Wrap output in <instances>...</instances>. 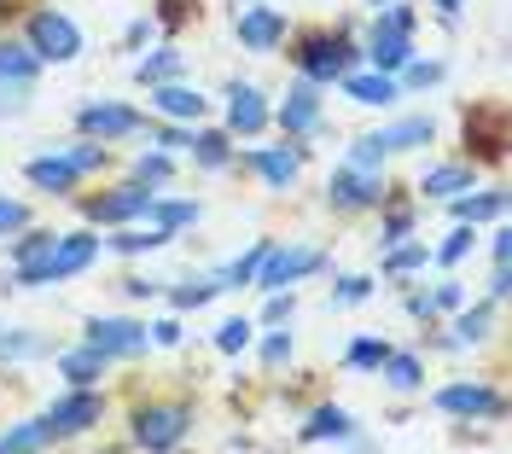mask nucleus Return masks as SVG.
Here are the masks:
<instances>
[{
  "instance_id": "7c9ffc66",
  "label": "nucleus",
  "mask_w": 512,
  "mask_h": 454,
  "mask_svg": "<svg viewBox=\"0 0 512 454\" xmlns=\"http://www.w3.org/2000/svg\"><path fill=\"white\" fill-rule=\"evenodd\" d=\"M431 268V245L425 239H402V245H390V251H379V274L390 280V286H408V280H419Z\"/></svg>"
},
{
  "instance_id": "9d476101",
  "label": "nucleus",
  "mask_w": 512,
  "mask_h": 454,
  "mask_svg": "<svg viewBox=\"0 0 512 454\" xmlns=\"http://www.w3.org/2000/svg\"><path fill=\"white\" fill-rule=\"evenodd\" d=\"M332 268V257L326 251H315V245H297V239H274L268 245V257H262V268H256L251 292H286V286H303L309 274H326Z\"/></svg>"
},
{
  "instance_id": "e433bc0d",
  "label": "nucleus",
  "mask_w": 512,
  "mask_h": 454,
  "mask_svg": "<svg viewBox=\"0 0 512 454\" xmlns=\"http://www.w3.org/2000/svg\"><path fill=\"white\" fill-rule=\"evenodd\" d=\"M163 297H169V315H198V309H210V303H216L222 292H216V280H210V274L198 268V274L175 280V286L163 280Z\"/></svg>"
},
{
  "instance_id": "dca6fc26",
  "label": "nucleus",
  "mask_w": 512,
  "mask_h": 454,
  "mask_svg": "<svg viewBox=\"0 0 512 454\" xmlns=\"http://www.w3.org/2000/svg\"><path fill=\"white\" fill-rule=\"evenodd\" d=\"M222 129L233 134V140H262V134L274 129L268 123V94L256 88V82H227L222 88Z\"/></svg>"
},
{
  "instance_id": "ddd939ff",
  "label": "nucleus",
  "mask_w": 512,
  "mask_h": 454,
  "mask_svg": "<svg viewBox=\"0 0 512 454\" xmlns=\"http://www.w3.org/2000/svg\"><path fill=\"white\" fill-rule=\"evenodd\" d=\"M303 163H309V146H303V140H280V146H245V152L233 158V169L256 175L268 193H291L297 175H303Z\"/></svg>"
},
{
  "instance_id": "37998d69",
  "label": "nucleus",
  "mask_w": 512,
  "mask_h": 454,
  "mask_svg": "<svg viewBox=\"0 0 512 454\" xmlns=\"http://www.w3.org/2000/svg\"><path fill=\"white\" fill-rule=\"evenodd\" d=\"M59 152L76 163V175H82V181H94V175H105V169H111V146H99V140H82V134H76L70 146H59Z\"/></svg>"
},
{
  "instance_id": "bb28decb",
  "label": "nucleus",
  "mask_w": 512,
  "mask_h": 454,
  "mask_svg": "<svg viewBox=\"0 0 512 454\" xmlns=\"http://www.w3.org/2000/svg\"><path fill=\"white\" fill-rule=\"evenodd\" d=\"M414 35H390V30H367V41H361V65L379 70V76H396V70L414 59Z\"/></svg>"
},
{
  "instance_id": "a878e982",
  "label": "nucleus",
  "mask_w": 512,
  "mask_h": 454,
  "mask_svg": "<svg viewBox=\"0 0 512 454\" xmlns=\"http://www.w3.org/2000/svg\"><path fill=\"white\" fill-rule=\"evenodd\" d=\"M478 187V169L466 158H448V163H431L425 175H419V193H425V204H448L454 193H472Z\"/></svg>"
},
{
  "instance_id": "864d4df0",
  "label": "nucleus",
  "mask_w": 512,
  "mask_h": 454,
  "mask_svg": "<svg viewBox=\"0 0 512 454\" xmlns=\"http://www.w3.org/2000/svg\"><path fill=\"white\" fill-rule=\"evenodd\" d=\"M425 292H431V309H437V321H448V315H454V309H460V303H466V280H454V274H448V280H437V286H425Z\"/></svg>"
},
{
  "instance_id": "4be33fe9",
  "label": "nucleus",
  "mask_w": 512,
  "mask_h": 454,
  "mask_svg": "<svg viewBox=\"0 0 512 454\" xmlns=\"http://www.w3.org/2000/svg\"><path fill=\"white\" fill-rule=\"evenodd\" d=\"M373 216H379V251H390V245H402V239L419 233V204H414V193H402L396 181H390V193H384V204Z\"/></svg>"
},
{
  "instance_id": "774afa93",
  "label": "nucleus",
  "mask_w": 512,
  "mask_h": 454,
  "mask_svg": "<svg viewBox=\"0 0 512 454\" xmlns=\"http://www.w3.org/2000/svg\"><path fill=\"white\" fill-rule=\"evenodd\" d=\"M239 6H245V0H239Z\"/></svg>"
},
{
  "instance_id": "2eb2a0df",
  "label": "nucleus",
  "mask_w": 512,
  "mask_h": 454,
  "mask_svg": "<svg viewBox=\"0 0 512 454\" xmlns=\"http://www.w3.org/2000/svg\"><path fill=\"white\" fill-rule=\"evenodd\" d=\"M233 35H239V47L256 53V59H268V53H280L286 47V12L280 6H268V0H245V6H233Z\"/></svg>"
},
{
  "instance_id": "6e6552de",
  "label": "nucleus",
  "mask_w": 512,
  "mask_h": 454,
  "mask_svg": "<svg viewBox=\"0 0 512 454\" xmlns=\"http://www.w3.org/2000/svg\"><path fill=\"white\" fill-rule=\"evenodd\" d=\"M390 193V175L384 169H355V163H332V175H326V210L332 216H373Z\"/></svg>"
},
{
  "instance_id": "5fc2aeb1",
  "label": "nucleus",
  "mask_w": 512,
  "mask_h": 454,
  "mask_svg": "<svg viewBox=\"0 0 512 454\" xmlns=\"http://www.w3.org/2000/svg\"><path fill=\"white\" fill-rule=\"evenodd\" d=\"M344 163H355V169H384V163H390V152H384L373 134H355L350 152H344Z\"/></svg>"
},
{
  "instance_id": "49530a36",
  "label": "nucleus",
  "mask_w": 512,
  "mask_h": 454,
  "mask_svg": "<svg viewBox=\"0 0 512 454\" xmlns=\"http://www.w3.org/2000/svg\"><path fill=\"white\" fill-rule=\"evenodd\" d=\"M53 245H59V227H35L30 222L24 233H12V268H18V262H41Z\"/></svg>"
},
{
  "instance_id": "412c9836",
  "label": "nucleus",
  "mask_w": 512,
  "mask_h": 454,
  "mask_svg": "<svg viewBox=\"0 0 512 454\" xmlns=\"http://www.w3.org/2000/svg\"><path fill=\"white\" fill-rule=\"evenodd\" d=\"M24 181H30L35 193H47V198H76V193H82V175H76V163L64 158L59 146L24 163Z\"/></svg>"
},
{
  "instance_id": "a211bd4d",
  "label": "nucleus",
  "mask_w": 512,
  "mask_h": 454,
  "mask_svg": "<svg viewBox=\"0 0 512 454\" xmlns=\"http://www.w3.org/2000/svg\"><path fill=\"white\" fill-rule=\"evenodd\" d=\"M355 431H361V420H355L350 408H338V402H315V408L303 414V425H297V443H303V449H320V443H350Z\"/></svg>"
},
{
  "instance_id": "13d9d810",
  "label": "nucleus",
  "mask_w": 512,
  "mask_h": 454,
  "mask_svg": "<svg viewBox=\"0 0 512 454\" xmlns=\"http://www.w3.org/2000/svg\"><path fill=\"white\" fill-rule=\"evenodd\" d=\"M117 292H123L128 303H152V297H163V280H152V274H123Z\"/></svg>"
},
{
  "instance_id": "79ce46f5",
  "label": "nucleus",
  "mask_w": 512,
  "mask_h": 454,
  "mask_svg": "<svg viewBox=\"0 0 512 454\" xmlns=\"http://www.w3.org/2000/svg\"><path fill=\"white\" fill-rule=\"evenodd\" d=\"M256 344V361L268 367V373H280V367H291V356H297V338H291V326H268L262 338H251Z\"/></svg>"
},
{
  "instance_id": "de8ad7c7",
  "label": "nucleus",
  "mask_w": 512,
  "mask_h": 454,
  "mask_svg": "<svg viewBox=\"0 0 512 454\" xmlns=\"http://www.w3.org/2000/svg\"><path fill=\"white\" fill-rule=\"evenodd\" d=\"M367 30L414 35V30H419V6H414V0H390V6H373V24H367Z\"/></svg>"
},
{
  "instance_id": "39448f33",
  "label": "nucleus",
  "mask_w": 512,
  "mask_h": 454,
  "mask_svg": "<svg viewBox=\"0 0 512 454\" xmlns=\"http://www.w3.org/2000/svg\"><path fill=\"white\" fill-rule=\"evenodd\" d=\"M18 35H24V47H30L41 65H76L82 47H88V41H82V24H76L70 12H59V6H30Z\"/></svg>"
},
{
  "instance_id": "f704fd0d",
  "label": "nucleus",
  "mask_w": 512,
  "mask_h": 454,
  "mask_svg": "<svg viewBox=\"0 0 512 454\" xmlns=\"http://www.w3.org/2000/svg\"><path fill=\"white\" fill-rule=\"evenodd\" d=\"M41 356H59V344L35 326H0V361L18 367V361H41Z\"/></svg>"
},
{
  "instance_id": "603ef678",
  "label": "nucleus",
  "mask_w": 512,
  "mask_h": 454,
  "mask_svg": "<svg viewBox=\"0 0 512 454\" xmlns=\"http://www.w3.org/2000/svg\"><path fill=\"white\" fill-rule=\"evenodd\" d=\"M268 303H262V315H256V326H291V315H297V286H286V292H262Z\"/></svg>"
},
{
  "instance_id": "680f3d73",
  "label": "nucleus",
  "mask_w": 512,
  "mask_h": 454,
  "mask_svg": "<svg viewBox=\"0 0 512 454\" xmlns=\"http://www.w3.org/2000/svg\"><path fill=\"white\" fill-rule=\"evenodd\" d=\"M152 41H158V24H152V18H134L123 30V53H140V47H152Z\"/></svg>"
},
{
  "instance_id": "a19ab883",
  "label": "nucleus",
  "mask_w": 512,
  "mask_h": 454,
  "mask_svg": "<svg viewBox=\"0 0 512 454\" xmlns=\"http://www.w3.org/2000/svg\"><path fill=\"white\" fill-rule=\"evenodd\" d=\"M472 251H478V227L454 222L443 245H431V268H460V262L472 257Z\"/></svg>"
},
{
  "instance_id": "69168bd1",
  "label": "nucleus",
  "mask_w": 512,
  "mask_h": 454,
  "mask_svg": "<svg viewBox=\"0 0 512 454\" xmlns=\"http://www.w3.org/2000/svg\"><path fill=\"white\" fill-rule=\"evenodd\" d=\"M431 6H437V18H443V24H454V18H460V6H466V0H431Z\"/></svg>"
},
{
  "instance_id": "b1692460",
  "label": "nucleus",
  "mask_w": 512,
  "mask_h": 454,
  "mask_svg": "<svg viewBox=\"0 0 512 454\" xmlns=\"http://www.w3.org/2000/svg\"><path fill=\"white\" fill-rule=\"evenodd\" d=\"M338 94L361 105V111H390V105H402V88H396V76H379V70H350L344 82H338Z\"/></svg>"
},
{
  "instance_id": "f3484780",
  "label": "nucleus",
  "mask_w": 512,
  "mask_h": 454,
  "mask_svg": "<svg viewBox=\"0 0 512 454\" xmlns=\"http://www.w3.org/2000/svg\"><path fill=\"white\" fill-rule=\"evenodd\" d=\"M146 111L158 117V123H210V99L192 88L187 76H175V82H158V88H146Z\"/></svg>"
},
{
  "instance_id": "1a4fd4ad",
  "label": "nucleus",
  "mask_w": 512,
  "mask_h": 454,
  "mask_svg": "<svg viewBox=\"0 0 512 454\" xmlns=\"http://www.w3.org/2000/svg\"><path fill=\"white\" fill-rule=\"evenodd\" d=\"M268 123L280 129V140H320L326 134V88H315V82H291L286 94H280V105H268Z\"/></svg>"
},
{
  "instance_id": "3c124183",
  "label": "nucleus",
  "mask_w": 512,
  "mask_h": 454,
  "mask_svg": "<svg viewBox=\"0 0 512 454\" xmlns=\"http://www.w3.org/2000/svg\"><path fill=\"white\" fill-rule=\"evenodd\" d=\"M146 140L158 146V152H169V158H187V146H192V123H146Z\"/></svg>"
},
{
  "instance_id": "c9c22d12",
  "label": "nucleus",
  "mask_w": 512,
  "mask_h": 454,
  "mask_svg": "<svg viewBox=\"0 0 512 454\" xmlns=\"http://www.w3.org/2000/svg\"><path fill=\"white\" fill-rule=\"evenodd\" d=\"M47 449H59L47 414H30V420H18V425L0 431V454H47Z\"/></svg>"
},
{
  "instance_id": "09e8293b",
  "label": "nucleus",
  "mask_w": 512,
  "mask_h": 454,
  "mask_svg": "<svg viewBox=\"0 0 512 454\" xmlns=\"http://www.w3.org/2000/svg\"><path fill=\"white\" fill-rule=\"evenodd\" d=\"M251 338H256V321H245V315H227L222 326H216V356H245L251 350Z\"/></svg>"
},
{
  "instance_id": "e2e57ef3",
  "label": "nucleus",
  "mask_w": 512,
  "mask_h": 454,
  "mask_svg": "<svg viewBox=\"0 0 512 454\" xmlns=\"http://www.w3.org/2000/svg\"><path fill=\"white\" fill-rule=\"evenodd\" d=\"M512 292V262H495V274H489V303H507Z\"/></svg>"
},
{
  "instance_id": "ea45409f",
  "label": "nucleus",
  "mask_w": 512,
  "mask_h": 454,
  "mask_svg": "<svg viewBox=\"0 0 512 454\" xmlns=\"http://www.w3.org/2000/svg\"><path fill=\"white\" fill-rule=\"evenodd\" d=\"M448 82V65L443 59H408V65L396 70V88H402V99H414V94H431V88H443Z\"/></svg>"
},
{
  "instance_id": "a18cd8bd",
  "label": "nucleus",
  "mask_w": 512,
  "mask_h": 454,
  "mask_svg": "<svg viewBox=\"0 0 512 454\" xmlns=\"http://www.w3.org/2000/svg\"><path fill=\"white\" fill-rule=\"evenodd\" d=\"M152 24H158L163 41H175V35L187 30V24H198V0H158L152 12H146Z\"/></svg>"
},
{
  "instance_id": "338daca9",
  "label": "nucleus",
  "mask_w": 512,
  "mask_h": 454,
  "mask_svg": "<svg viewBox=\"0 0 512 454\" xmlns=\"http://www.w3.org/2000/svg\"><path fill=\"white\" fill-rule=\"evenodd\" d=\"M367 6H390V0H367Z\"/></svg>"
},
{
  "instance_id": "c756f323",
  "label": "nucleus",
  "mask_w": 512,
  "mask_h": 454,
  "mask_svg": "<svg viewBox=\"0 0 512 454\" xmlns=\"http://www.w3.org/2000/svg\"><path fill=\"white\" fill-rule=\"evenodd\" d=\"M163 245H175L169 233H158L152 222H128V227H105V239H99V251H111V257H152Z\"/></svg>"
},
{
  "instance_id": "5701e85b",
  "label": "nucleus",
  "mask_w": 512,
  "mask_h": 454,
  "mask_svg": "<svg viewBox=\"0 0 512 454\" xmlns=\"http://www.w3.org/2000/svg\"><path fill=\"white\" fill-rule=\"evenodd\" d=\"M187 158H192V169H204V175H222V169H233V158H239V140H233L222 123H198Z\"/></svg>"
},
{
  "instance_id": "f257e3e1",
  "label": "nucleus",
  "mask_w": 512,
  "mask_h": 454,
  "mask_svg": "<svg viewBox=\"0 0 512 454\" xmlns=\"http://www.w3.org/2000/svg\"><path fill=\"white\" fill-rule=\"evenodd\" d=\"M192 425H198V402L181 390H146L128 402V449L134 454H175L187 449Z\"/></svg>"
},
{
  "instance_id": "20e7f679",
  "label": "nucleus",
  "mask_w": 512,
  "mask_h": 454,
  "mask_svg": "<svg viewBox=\"0 0 512 454\" xmlns=\"http://www.w3.org/2000/svg\"><path fill=\"white\" fill-rule=\"evenodd\" d=\"M460 140H466L460 158L472 163V169H501V163H507V146H512L507 105H501V99H472V105L460 111Z\"/></svg>"
},
{
  "instance_id": "2f4dec72",
  "label": "nucleus",
  "mask_w": 512,
  "mask_h": 454,
  "mask_svg": "<svg viewBox=\"0 0 512 454\" xmlns=\"http://www.w3.org/2000/svg\"><path fill=\"white\" fill-rule=\"evenodd\" d=\"M146 222L158 227V233H169V239H181L187 227L204 222V204L198 198H175V193H158L152 204H146Z\"/></svg>"
},
{
  "instance_id": "7ed1b4c3",
  "label": "nucleus",
  "mask_w": 512,
  "mask_h": 454,
  "mask_svg": "<svg viewBox=\"0 0 512 454\" xmlns=\"http://www.w3.org/2000/svg\"><path fill=\"white\" fill-rule=\"evenodd\" d=\"M99 262V227H70L59 233V245L47 251L41 262H18L12 268V286L18 292H47V286H64V280H76V274H88Z\"/></svg>"
},
{
  "instance_id": "052dcab7",
  "label": "nucleus",
  "mask_w": 512,
  "mask_h": 454,
  "mask_svg": "<svg viewBox=\"0 0 512 454\" xmlns=\"http://www.w3.org/2000/svg\"><path fill=\"white\" fill-rule=\"evenodd\" d=\"M30 82H0V117H24L30 111Z\"/></svg>"
},
{
  "instance_id": "0eeeda50",
  "label": "nucleus",
  "mask_w": 512,
  "mask_h": 454,
  "mask_svg": "<svg viewBox=\"0 0 512 454\" xmlns=\"http://www.w3.org/2000/svg\"><path fill=\"white\" fill-rule=\"evenodd\" d=\"M431 408L448 414V420H466V425L507 420V396H501V385H489V379H448V385L431 390Z\"/></svg>"
},
{
  "instance_id": "aec40b11",
  "label": "nucleus",
  "mask_w": 512,
  "mask_h": 454,
  "mask_svg": "<svg viewBox=\"0 0 512 454\" xmlns=\"http://www.w3.org/2000/svg\"><path fill=\"white\" fill-rule=\"evenodd\" d=\"M507 210H512L507 187H472V193H454V198H448V222H466V227L507 222Z\"/></svg>"
},
{
  "instance_id": "4c0bfd02",
  "label": "nucleus",
  "mask_w": 512,
  "mask_h": 454,
  "mask_svg": "<svg viewBox=\"0 0 512 454\" xmlns=\"http://www.w3.org/2000/svg\"><path fill=\"white\" fill-rule=\"evenodd\" d=\"M41 59H35L30 47H24V35H0V82H41Z\"/></svg>"
},
{
  "instance_id": "423d86ee",
  "label": "nucleus",
  "mask_w": 512,
  "mask_h": 454,
  "mask_svg": "<svg viewBox=\"0 0 512 454\" xmlns=\"http://www.w3.org/2000/svg\"><path fill=\"white\" fill-rule=\"evenodd\" d=\"M158 198V187H146V181H111V187H99V193H76V210H82V222L88 227H128V222H146V204Z\"/></svg>"
},
{
  "instance_id": "0e129e2a",
  "label": "nucleus",
  "mask_w": 512,
  "mask_h": 454,
  "mask_svg": "<svg viewBox=\"0 0 512 454\" xmlns=\"http://www.w3.org/2000/svg\"><path fill=\"white\" fill-rule=\"evenodd\" d=\"M489 257L495 262H512V227L495 222V233H489Z\"/></svg>"
},
{
  "instance_id": "4d7b16f0",
  "label": "nucleus",
  "mask_w": 512,
  "mask_h": 454,
  "mask_svg": "<svg viewBox=\"0 0 512 454\" xmlns=\"http://www.w3.org/2000/svg\"><path fill=\"white\" fill-rule=\"evenodd\" d=\"M146 332H152V350H181V338H187V326H181V315H163V321H146Z\"/></svg>"
},
{
  "instance_id": "c03bdc74",
  "label": "nucleus",
  "mask_w": 512,
  "mask_h": 454,
  "mask_svg": "<svg viewBox=\"0 0 512 454\" xmlns=\"http://www.w3.org/2000/svg\"><path fill=\"white\" fill-rule=\"evenodd\" d=\"M128 175H134V181H146V187H169V181H175V158H169V152H158V146H146V152H134V163H128Z\"/></svg>"
},
{
  "instance_id": "6e6d98bb",
  "label": "nucleus",
  "mask_w": 512,
  "mask_h": 454,
  "mask_svg": "<svg viewBox=\"0 0 512 454\" xmlns=\"http://www.w3.org/2000/svg\"><path fill=\"white\" fill-rule=\"evenodd\" d=\"M30 222H35V210L24 204V198H6V193H0V239H12V233H24Z\"/></svg>"
},
{
  "instance_id": "c85d7f7f",
  "label": "nucleus",
  "mask_w": 512,
  "mask_h": 454,
  "mask_svg": "<svg viewBox=\"0 0 512 454\" xmlns=\"http://www.w3.org/2000/svg\"><path fill=\"white\" fill-rule=\"evenodd\" d=\"M268 245H274V239L262 233V239H251V245H245L233 262H216V268H204V274L216 280V292H251L256 268H262V257H268Z\"/></svg>"
},
{
  "instance_id": "cd10ccee",
  "label": "nucleus",
  "mask_w": 512,
  "mask_h": 454,
  "mask_svg": "<svg viewBox=\"0 0 512 454\" xmlns=\"http://www.w3.org/2000/svg\"><path fill=\"white\" fill-rule=\"evenodd\" d=\"M373 140H379L390 158H396V152H419V146H431V140H437V117H425V111H408V117H396V123L373 129Z\"/></svg>"
},
{
  "instance_id": "58836bf2",
  "label": "nucleus",
  "mask_w": 512,
  "mask_h": 454,
  "mask_svg": "<svg viewBox=\"0 0 512 454\" xmlns=\"http://www.w3.org/2000/svg\"><path fill=\"white\" fill-rule=\"evenodd\" d=\"M390 350H396V344H390V338H379V332H355L338 361H344V373H379Z\"/></svg>"
},
{
  "instance_id": "72a5a7b5",
  "label": "nucleus",
  "mask_w": 512,
  "mask_h": 454,
  "mask_svg": "<svg viewBox=\"0 0 512 454\" xmlns=\"http://www.w3.org/2000/svg\"><path fill=\"white\" fill-rule=\"evenodd\" d=\"M384 390H396V396H419L425 390V350H390L379 367Z\"/></svg>"
},
{
  "instance_id": "393cba45",
  "label": "nucleus",
  "mask_w": 512,
  "mask_h": 454,
  "mask_svg": "<svg viewBox=\"0 0 512 454\" xmlns=\"http://www.w3.org/2000/svg\"><path fill=\"white\" fill-rule=\"evenodd\" d=\"M53 367H59V379H64V385L94 390V385H105V379H111V367H117V361H111V356H99L94 344H70V350H59V356H53Z\"/></svg>"
},
{
  "instance_id": "6ab92c4d",
  "label": "nucleus",
  "mask_w": 512,
  "mask_h": 454,
  "mask_svg": "<svg viewBox=\"0 0 512 454\" xmlns=\"http://www.w3.org/2000/svg\"><path fill=\"white\" fill-rule=\"evenodd\" d=\"M448 332H454V344H460V350H483V344L501 332V303H489V297L472 303V297H466V303L448 315Z\"/></svg>"
},
{
  "instance_id": "f03ea898",
  "label": "nucleus",
  "mask_w": 512,
  "mask_h": 454,
  "mask_svg": "<svg viewBox=\"0 0 512 454\" xmlns=\"http://www.w3.org/2000/svg\"><path fill=\"white\" fill-rule=\"evenodd\" d=\"M286 59L291 70L303 76V82H315V88H338L350 70H361V41L350 35V24H338V30H291L286 35Z\"/></svg>"
},
{
  "instance_id": "4468645a",
  "label": "nucleus",
  "mask_w": 512,
  "mask_h": 454,
  "mask_svg": "<svg viewBox=\"0 0 512 454\" xmlns=\"http://www.w3.org/2000/svg\"><path fill=\"white\" fill-rule=\"evenodd\" d=\"M82 344H94L99 356L111 361H140L152 350V332L140 315H88L82 321Z\"/></svg>"
},
{
  "instance_id": "f8f14e48",
  "label": "nucleus",
  "mask_w": 512,
  "mask_h": 454,
  "mask_svg": "<svg viewBox=\"0 0 512 454\" xmlns=\"http://www.w3.org/2000/svg\"><path fill=\"white\" fill-rule=\"evenodd\" d=\"M76 134L82 140H99V146H123V140H140L146 134V111L128 105V99H88L76 111Z\"/></svg>"
},
{
  "instance_id": "473e14b6",
  "label": "nucleus",
  "mask_w": 512,
  "mask_h": 454,
  "mask_svg": "<svg viewBox=\"0 0 512 454\" xmlns=\"http://www.w3.org/2000/svg\"><path fill=\"white\" fill-rule=\"evenodd\" d=\"M175 76H187V53H181V41H158L152 53L134 59V82H140V88H158V82H175Z\"/></svg>"
},
{
  "instance_id": "8fccbe9b",
  "label": "nucleus",
  "mask_w": 512,
  "mask_h": 454,
  "mask_svg": "<svg viewBox=\"0 0 512 454\" xmlns=\"http://www.w3.org/2000/svg\"><path fill=\"white\" fill-rule=\"evenodd\" d=\"M379 292V274H338L332 280V309H355Z\"/></svg>"
},
{
  "instance_id": "9b49d317",
  "label": "nucleus",
  "mask_w": 512,
  "mask_h": 454,
  "mask_svg": "<svg viewBox=\"0 0 512 454\" xmlns=\"http://www.w3.org/2000/svg\"><path fill=\"white\" fill-rule=\"evenodd\" d=\"M47 425H53V437L59 443H70V437H88V431H99L105 425V414H111V402H105V385L94 390H76V385H64L47 408Z\"/></svg>"
},
{
  "instance_id": "bf43d9fd",
  "label": "nucleus",
  "mask_w": 512,
  "mask_h": 454,
  "mask_svg": "<svg viewBox=\"0 0 512 454\" xmlns=\"http://www.w3.org/2000/svg\"><path fill=\"white\" fill-rule=\"evenodd\" d=\"M402 309H408V321H419V326H437L431 292H425V286H414V280H408V292H402Z\"/></svg>"
}]
</instances>
